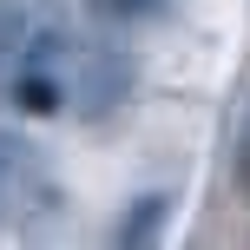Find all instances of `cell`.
<instances>
[{"label": "cell", "mask_w": 250, "mask_h": 250, "mask_svg": "<svg viewBox=\"0 0 250 250\" xmlns=\"http://www.w3.org/2000/svg\"><path fill=\"white\" fill-rule=\"evenodd\" d=\"M60 178H53L46 151L20 132H0V230H46L60 217Z\"/></svg>", "instance_id": "obj_1"}, {"label": "cell", "mask_w": 250, "mask_h": 250, "mask_svg": "<svg viewBox=\"0 0 250 250\" xmlns=\"http://www.w3.org/2000/svg\"><path fill=\"white\" fill-rule=\"evenodd\" d=\"M60 73H66V105L79 119H105L132 92V60L112 46H66L60 40Z\"/></svg>", "instance_id": "obj_2"}, {"label": "cell", "mask_w": 250, "mask_h": 250, "mask_svg": "<svg viewBox=\"0 0 250 250\" xmlns=\"http://www.w3.org/2000/svg\"><path fill=\"white\" fill-rule=\"evenodd\" d=\"M165 211H171V191H145V198H132V211L112 224V244H151L165 224Z\"/></svg>", "instance_id": "obj_3"}, {"label": "cell", "mask_w": 250, "mask_h": 250, "mask_svg": "<svg viewBox=\"0 0 250 250\" xmlns=\"http://www.w3.org/2000/svg\"><path fill=\"white\" fill-rule=\"evenodd\" d=\"M26 53H33V20H26L20 0H0V79L20 73Z\"/></svg>", "instance_id": "obj_4"}, {"label": "cell", "mask_w": 250, "mask_h": 250, "mask_svg": "<svg viewBox=\"0 0 250 250\" xmlns=\"http://www.w3.org/2000/svg\"><path fill=\"white\" fill-rule=\"evenodd\" d=\"M86 7L92 13H99V20H151V13H165V7H171V0H86Z\"/></svg>", "instance_id": "obj_5"}, {"label": "cell", "mask_w": 250, "mask_h": 250, "mask_svg": "<svg viewBox=\"0 0 250 250\" xmlns=\"http://www.w3.org/2000/svg\"><path fill=\"white\" fill-rule=\"evenodd\" d=\"M230 178H237V198L250 204V119H244V132H237V145H230Z\"/></svg>", "instance_id": "obj_6"}]
</instances>
